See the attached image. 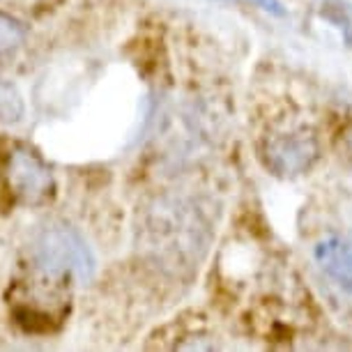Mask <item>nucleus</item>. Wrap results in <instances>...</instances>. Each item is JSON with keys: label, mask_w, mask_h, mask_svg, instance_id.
<instances>
[{"label": "nucleus", "mask_w": 352, "mask_h": 352, "mask_svg": "<svg viewBox=\"0 0 352 352\" xmlns=\"http://www.w3.org/2000/svg\"><path fill=\"white\" fill-rule=\"evenodd\" d=\"M23 116V102L16 88L0 78V122H16Z\"/></svg>", "instance_id": "nucleus-7"}, {"label": "nucleus", "mask_w": 352, "mask_h": 352, "mask_svg": "<svg viewBox=\"0 0 352 352\" xmlns=\"http://www.w3.org/2000/svg\"><path fill=\"white\" fill-rule=\"evenodd\" d=\"M314 10L352 49V3L348 0H314Z\"/></svg>", "instance_id": "nucleus-5"}, {"label": "nucleus", "mask_w": 352, "mask_h": 352, "mask_svg": "<svg viewBox=\"0 0 352 352\" xmlns=\"http://www.w3.org/2000/svg\"><path fill=\"white\" fill-rule=\"evenodd\" d=\"M25 35L28 32H25V25L21 21L0 12V60L10 58L16 49H21Z\"/></svg>", "instance_id": "nucleus-6"}, {"label": "nucleus", "mask_w": 352, "mask_h": 352, "mask_svg": "<svg viewBox=\"0 0 352 352\" xmlns=\"http://www.w3.org/2000/svg\"><path fill=\"white\" fill-rule=\"evenodd\" d=\"M10 189L25 205L46 203L56 191L53 173L35 152L25 145H16L8 157Z\"/></svg>", "instance_id": "nucleus-3"}, {"label": "nucleus", "mask_w": 352, "mask_h": 352, "mask_svg": "<svg viewBox=\"0 0 352 352\" xmlns=\"http://www.w3.org/2000/svg\"><path fill=\"white\" fill-rule=\"evenodd\" d=\"M345 141H348V145H345V155H348V159H350V166H352V131L348 134V138H345Z\"/></svg>", "instance_id": "nucleus-9"}, {"label": "nucleus", "mask_w": 352, "mask_h": 352, "mask_svg": "<svg viewBox=\"0 0 352 352\" xmlns=\"http://www.w3.org/2000/svg\"><path fill=\"white\" fill-rule=\"evenodd\" d=\"M320 157V145L314 131L307 127L276 131L265 138L261 159L265 168L278 177H295L314 168Z\"/></svg>", "instance_id": "nucleus-2"}, {"label": "nucleus", "mask_w": 352, "mask_h": 352, "mask_svg": "<svg viewBox=\"0 0 352 352\" xmlns=\"http://www.w3.org/2000/svg\"><path fill=\"white\" fill-rule=\"evenodd\" d=\"M314 261L329 281L352 295V230L331 232L318 240Z\"/></svg>", "instance_id": "nucleus-4"}, {"label": "nucleus", "mask_w": 352, "mask_h": 352, "mask_svg": "<svg viewBox=\"0 0 352 352\" xmlns=\"http://www.w3.org/2000/svg\"><path fill=\"white\" fill-rule=\"evenodd\" d=\"M251 3L258 5V8L265 10V12H270V14H274V16H285V8H283L281 0H251Z\"/></svg>", "instance_id": "nucleus-8"}, {"label": "nucleus", "mask_w": 352, "mask_h": 352, "mask_svg": "<svg viewBox=\"0 0 352 352\" xmlns=\"http://www.w3.org/2000/svg\"><path fill=\"white\" fill-rule=\"evenodd\" d=\"M32 265L49 278H74L85 283L95 276L97 261L85 237L69 223H49L30 244Z\"/></svg>", "instance_id": "nucleus-1"}]
</instances>
